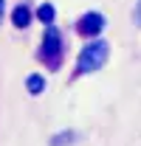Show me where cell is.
<instances>
[{"label": "cell", "instance_id": "1", "mask_svg": "<svg viewBox=\"0 0 141 146\" xmlns=\"http://www.w3.org/2000/svg\"><path fill=\"white\" fill-rule=\"evenodd\" d=\"M107 54H110V45L102 42V39H99V42H90L88 48H82L79 62H76L79 73H93V70H99V68L107 62Z\"/></svg>", "mask_w": 141, "mask_h": 146}, {"label": "cell", "instance_id": "2", "mask_svg": "<svg viewBox=\"0 0 141 146\" xmlns=\"http://www.w3.org/2000/svg\"><path fill=\"white\" fill-rule=\"evenodd\" d=\"M40 56H42L45 65H51V68L59 65V56H62V39H59V34H56V28H48V31H45V42H42Z\"/></svg>", "mask_w": 141, "mask_h": 146}, {"label": "cell", "instance_id": "3", "mask_svg": "<svg viewBox=\"0 0 141 146\" xmlns=\"http://www.w3.org/2000/svg\"><path fill=\"white\" fill-rule=\"evenodd\" d=\"M102 28H105V17L96 14V11H90V14H85V17L79 20V34H85V36L99 34Z\"/></svg>", "mask_w": 141, "mask_h": 146}, {"label": "cell", "instance_id": "4", "mask_svg": "<svg viewBox=\"0 0 141 146\" xmlns=\"http://www.w3.org/2000/svg\"><path fill=\"white\" fill-rule=\"evenodd\" d=\"M11 20H14V25H17V28H26V25L31 23V11H28L26 6H17V9H14V14H11Z\"/></svg>", "mask_w": 141, "mask_h": 146}, {"label": "cell", "instance_id": "5", "mask_svg": "<svg viewBox=\"0 0 141 146\" xmlns=\"http://www.w3.org/2000/svg\"><path fill=\"white\" fill-rule=\"evenodd\" d=\"M37 17L42 20L45 25H51V23H54V6H51V3H42V6L37 9Z\"/></svg>", "mask_w": 141, "mask_h": 146}, {"label": "cell", "instance_id": "6", "mask_svg": "<svg viewBox=\"0 0 141 146\" xmlns=\"http://www.w3.org/2000/svg\"><path fill=\"white\" fill-rule=\"evenodd\" d=\"M42 87H45V79H42V76H28V93H31V96H40Z\"/></svg>", "mask_w": 141, "mask_h": 146}, {"label": "cell", "instance_id": "7", "mask_svg": "<svg viewBox=\"0 0 141 146\" xmlns=\"http://www.w3.org/2000/svg\"><path fill=\"white\" fill-rule=\"evenodd\" d=\"M133 17H136V23L141 25V0H138V6H136V11H133Z\"/></svg>", "mask_w": 141, "mask_h": 146}, {"label": "cell", "instance_id": "8", "mask_svg": "<svg viewBox=\"0 0 141 146\" xmlns=\"http://www.w3.org/2000/svg\"><path fill=\"white\" fill-rule=\"evenodd\" d=\"M0 17H3V0H0Z\"/></svg>", "mask_w": 141, "mask_h": 146}]
</instances>
